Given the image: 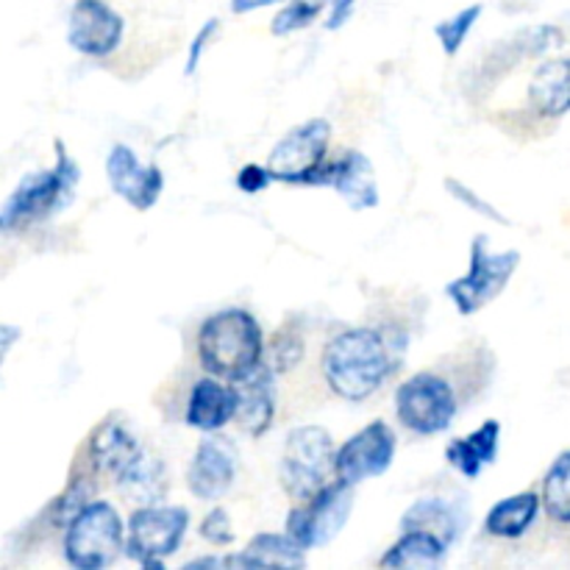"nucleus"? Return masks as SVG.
Returning a JSON list of instances; mask_svg holds the SVG:
<instances>
[{
    "label": "nucleus",
    "instance_id": "1",
    "mask_svg": "<svg viewBox=\"0 0 570 570\" xmlns=\"http://www.w3.org/2000/svg\"><path fill=\"white\" fill-rule=\"evenodd\" d=\"M499 360L484 340L460 345L426 371L406 376L395 387V417L412 438L445 434L462 415L493 387Z\"/></svg>",
    "mask_w": 570,
    "mask_h": 570
},
{
    "label": "nucleus",
    "instance_id": "2",
    "mask_svg": "<svg viewBox=\"0 0 570 570\" xmlns=\"http://www.w3.org/2000/svg\"><path fill=\"white\" fill-rule=\"evenodd\" d=\"M421 315L382 312L362 326L340 328L321 351V376L328 393L348 404H365L404 367L412 332Z\"/></svg>",
    "mask_w": 570,
    "mask_h": 570
},
{
    "label": "nucleus",
    "instance_id": "3",
    "mask_svg": "<svg viewBox=\"0 0 570 570\" xmlns=\"http://www.w3.org/2000/svg\"><path fill=\"white\" fill-rule=\"evenodd\" d=\"M267 340L256 315L245 306H226L204 317L195 337V356L204 373L226 382L248 376L265 362Z\"/></svg>",
    "mask_w": 570,
    "mask_h": 570
},
{
    "label": "nucleus",
    "instance_id": "4",
    "mask_svg": "<svg viewBox=\"0 0 570 570\" xmlns=\"http://www.w3.org/2000/svg\"><path fill=\"white\" fill-rule=\"evenodd\" d=\"M53 167L26 173L9 193L3 209H0V234L14 237V234L31 232L72 204L78 181H81L78 161L70 156L65 139L59 137L53 139Z\"/></svg>",
    "mask_w": 570,
    "mask_h": 570
},
{
    "label": "nucleus",
    "instance_id": "5",
    "mask_svg": "<svg viewBox=\"0 0 570 570\" xmlns=\"http://www.w3.org/2000/svg\"><path fill=\"white\" fill-rule=\"evenodd\" d=\"M128 521L111 501L95 499L61 532V557L76 570H104L126 557Z\"/></svg>",
    "mask_w": 570,
    "mask_h": 570
},
{
    "label": "nucleus",
    "instance_id": "6",
    "mask_svg": "<svg viewBox=\"0 0 570 570\" xmlns=\"http://www.w3.org/2000/svg\"><path fill=\"white\" fill-rule=\"evenodd\" d=\"M337 476V445L328 429L295 426L287 434L278 460V484L293 501H306L321 493Z\"/></svg>",
    "mask_w": 570,
    "mask_h": 570
},
{
    "label": "nucleus",
    "instance_id": "7",
    "mask_svg": "<svg viewBox=\"0 0 570 570\" xmlns=\"http://www.w3.org/2000/svg\"><path fill=\"white\" fill-rule=\"evenodd\" d=\"M566 42V33L562 28L551 26V22H540V26H527L521 31L510 33L501 42H495L476 65L471 67V72H465V98L482 104L501 81H504L510 72H515L523 61L529 59H543L554 48H562Z\"/></svg>",
    "mask_w": 570,
    "mask_h": 570
},
{
    "label": "nucleus",
    "instance_id": "8",
    "mask_svg": "<svg viewBox=\"0 0 570 570\" xmlns=\"http://www.w3.org/2000/svg\"><path fill=\"white\" fill-rule=\"evenodd\" d=\"M518 267H521V250L495 254L490 248L488 234H476L471 243V254H468V271L445 284V295L462 317H471L504 293Z\"/></svg>",
    "mask_w": 570,
    "mask_h": 570
},
{
    "label": "nucleus",
    "instance_id": "9",
    "mask_svg": "<svg viewBox=\"0 0 570 570\" xmlns=\"http://www.w3.org/2000/svg\"><path fill=\"white\" fill-rule=\"evenodd\" d=\"M189 523H193V515H189L187 507H134L131 515H128L126 557L145 570H165L167 560L184 546Z\"/></svg>",
    "mask_w": 570,
    "mask_h": 570
},
{
    "label": "nucleus",
    "instance_id": "10",
    "mask_svg": "<svg viewBox=\"0 0 570 570\" xmlns=\"http://www.w3.org/2000/svg\"><path fill=\"white\" fill-rule=\"evenodd\" d=\"M334 126L326 117H312L289 128L276 145L265 165L271 167L276 184L293 187H315V178L326 159L332 156Z\"/></svg>",
    "mask_w": 570,
    "mask_h": 570
},
{
    "label": "nucleus",
    "instance_id": "11",
    "mask_svg": "<svg viewBox=\"0 0 570 570\" xmlns=\"http://www.w3.org/2000/svg\"><path fill=\"white\" fill-rule=\"evenodd\" d=\"M356 484L345 479H334L328 488L306 501H295L293 510L284 518V532L293 534L306 551L323 549L332 543L354 512Z\"/></svg>",
    "mask_w": 570,
    "mask_h": 570
},
{
    "label": "nucleus",
    "instance_id": "12",
    "mask_svg": "<svg viewBox=\"0 0 570 570\" xmlns=\"http://www.w3.org/2000/svg\"><path fill=\"white\" fill-rule=\"evenodd\" d=\"M126 37V17L109 0H72L67 45L83 59H109Z\"/></svg>",
    "mask_w": 570,
    "mask_h": 570
},
{
    "label": "nucleus",
    "instance_id": "13",
    "mask_svg": "<svg viewBox=\"0 0 570 570\" xmlns=\"http://www.w3.org/2000/svg\"><path fill=\"white\" fill-rule=\"evenodd\" d=\"M399 434L387 421H371L337 445V476L360 488L367 479L384 476L393 468Z\"/></svg>",
    "mask_w": 570,
    "mask_h": 570
},
{
    "label": "nucleus",
    "instance_id": "14",
    "mask_svg": "<svg viewBox=\"0 0 570 570\" xmlns=\"http://www.w3.org/2000/svg\"><path fill=\"white\" fill-rule=\"evenodd\" d=\"M239 473V451L232 438L215 432L204 438L195 449L193 460H189L184 482L193 499L206 501V504H217L232 493L234 482Z\"/></svg>",
    "mask_w": 570,
    "mask_h": 570
},
{
    "label": "nucleus",
    "instance_id": "15",
    "mask_svg": "<svg viewBox=\"0 0 570 570\" xmlns=\"http://www.w3.org/2000/svg\"><path fill=\"white\" fill-rule=\"evenodd\" d=\"M142 440L134 434V429L122 421L120 415H106L92 432L83 438V443L78 445L76 454L98 473V479L115 488L120 482L122 473L128 471L134 460L142 454Z\"/></svg>",
    "mask_w": 570,
    "mask_h": 570
},
{
    "label": "nucleus",
    "instance_id": "16",
    "mask_svg": "<svg viewBox=\"0 0 570 570\" xmlns=\"http://www.w3.org/2000/svg\"><path fill=\"white\" fill-rule=\"evenodd\" d=\"M104 170L111 193L137 212L154 209L159 204L161 193H165V173H161V167L142 165L137 150L126 142L111 145L109 154H106Z\"/></svg>",
    "mask_w": 570,
    "mask_h": 570
},
{
    "label": "nucleus",
    "instance_id": "17",
    "mask_svg": "<svg viewBox=\"0 0 570 570\" xmlns=\"http://www.w3.org/2000/svg\"><path fill=\"white\" fill-rule=\"evenodd\" d=\"M570 115V56L540 59L527 83V98L512 115V122L529 117L532 122H557Z\"/></svg>",
    "mask_w": 570,
    "mask_h": 570
},
{
    "label": "nucleus",
    "instance_id": "18",
    "mask_svg": "<svg viewBox=\"0 0 570 570\" xmlns=\"http://www.w3.org/2000/svg\"><path fill=\"white\" fill-rule=\"evenodd\" d=\"M315 187L334 189L356 212H367L379 206V184L373 161L356 148L328 156L326 165L317 173Z\"/></svg>",
    "mask_w": 570,
    "mask_h": 570
},
{
    "label": "nucleus",
    "instance_id": "19",
    "mask_svg": "<svg viewBox=\"0 0 570 570\" xmlns=\"http://www.w3.org/2000/svg\"><path fill=\"white\" fill-rule=\"evenodd\" d=\"M237 417V390L234 382H226L212 373H200L187 390L181 421L189 429L204 434L223 432Z\"/></svg>",
    "mask_w": 570,
    "mask_h": 570
},
{
    "label": "nucleus",
    "instance_id": "20",
    "mask_svg": "<svg viewBox=\"0 0 570 570\" xmlns=\"http://www.w3.org/2000/svg\"><path fill=\"white\" fill-rule=\"evenodd\" d=\"M237 390V429L248 434L250 440L265 438L276 423V401H278V376L267 362H262L254 373L234 382Z\"/></svg>",
    "mask_w": 570,
    "mask_h": 570
},
{
    "label": "nucleus",
    "instance_id": "21",
    "mask_svg": "<svg viewBox=\"0 0 570 570\" xmlns=\"http://www.w3.org/2000/svg\"><path fill=\"white\" fill-rule=\"evenodd\" d=\"M468 523H471V510H468L465 501L434 493L412 501L404 515H401L399 529L401 532L404 529H426V532L438 534L454 549L456 540L465 534Z\"/></svg>",
    "mask_w": 570,
    "mask_h": 570
},
{
    "label": "nucleus",
    "instance_id": "22",
    "mask_svg": "<svg viewBox=\"0 0 570 570\" xmlns=\"http://www.w3.org/2000/svg\"><path fill=\"white\" fill-rule=\"evenodd\" d=\"M501 451V421L488 417L484 423H479L471 434L465 438H454L445 445V462L460 473L462 479L473 482V479L482 476V471L488 465H493L499 460Z\"/></svg>",
    "mask_w": 570,
    "mask_h": 570
},
{
    "label": "nucleus",
    "instance_id": "23",
    "mask_svg": "<svg viewBox=\"0 0 570 570\" xmlns=\"http://www.w3.org/2000/svg\"><path fill=\"white\" fill-rule=\"evenodd\" d=\"M543 512V495L540 490H523V493L507 495L495 501L484 515V532L495 540H521L532 532Z\"/></svg>",
    "mask_w": 570,
    "mask_h": 570
},
{
    "label": "nucleus",
    "instance_id": "24",
    "mask_svg": "<svg viewBox=\"0 0 570 570\" xmlns=\"http://www.w3.org/2000/svg\"><path fill=\"white\" fill-rule=\"evenodd\" d=\"M451 546L426 529H404L382 554L379 566L387 570H438L449 560Z\"/></svg>",
    "mask_w": 570,
    "mask_h": 570
},
{
    "label": "nucleus",
    "instance_id": "25",
    "mask_svg": "<svg viewBox=\"0 0 570 570\" xmlns=\"http://www.w3.org/2000/svg\"><path fill=\"white\" fill-rule=\"evenodd\" d=\"M115 488L134 507L161 504L167 490H170V476H167L165 460L159 454H154L150 449H142V454L128 465V471L122 473Z\"/></svg>",
    "mask_w": 570,
    "mask_h": 570
},
{
    "label": "nucleus",
    "instance_id": "26",
    "mask_svg": "<svg viewBox=\"0 0 570 570\" xmlns=\"http://www.w3.org/2000/svg\"><path fill=\"white\" fill-rule=\"evenodd\" d=\"M239 560H243V570H293L306 566V549L289 532H259L239 551Z\"/></svg>",
    "mask_w": 570,
    "mask_h": 570
},
{
    "label": "nucleus",
    "instance_id": "27",
    "mask_svg": "<svg viewBox=\"0 0 570 570\" xmlns=\"http://www.w3.org/2000/svg\"><path fill=\"white\" fill-rule=\"evenodd\" d=\"M540 495H543V512L554 527L570 529V449L560 451L551 460L549 471L540 482Z\"/></svg>",
    "mask_w": 570,
    "mask_h": 570
},
{
    "label": "nucleus",
    "instance_id": "28",
    "mask_svg": "<svg viewBox=\"0 0 570 570\" xmlns=\"http://www.w3.org/2000/svg\"><path fill=\"white\" fill-rule=\"evenodd\" d=\"M306 354V334L304 326L298 321H287L276 328V332L267 337V351H265V362L273 367L276 376H287L293 373L295 367L304 362Z\"/></svg>",
    "mask_w": 570,
    "mask_h": 570
},
{
    "label": "nucleus",
    "instance_id": "29",
    "mask_svg": "<svg viewBox=\"0 0 570 570\" xmlns=\"http://www.w3.org/2000/svg\"><path fill=\"white\" fill-rule=\"evenodd\" d=\"M323 11H328V0H287L273 14L271 33L273 37H289L295 31H304L321 20Z\"/></svg>",
    "mask_w": 570,
    "mask_h": 570
},
{
    "label": "nucleus",
    "instance_id": "30",
    "mask_svg": "<svg viewBox=\"0 0 570 570\" xmlns=\"http://www.w3.org/2000/svg\"><path fill=\"white\" fill-rule=\"evenodd\" d=\"M482 14H484V6L473 3V6H465V9H460L456 14L445 17V20H440L438 26H434V37H438L440 48H443L445 56L460 53L462 45H465V39L471 37L473 26H476Z\"/></svg>",
    "mask_w": 570,
    "mask_h": 570
},
{
    "label": "nucleus",
    "instance_id": "31",
    "mask_svg": "<svg viewBox=\"0 0 570 570\" xmlns=\"http://www.w3.org/2000/svg\"><path fill=\"white\" fill-rule=\"evenodd\" d=\"M445 193H449L454 200H460L462 206H468L473 215L484 217V220L499 223V226H510V217H507L504 212L495 209V206L490 204L482 193H476L473 187H468V184L460 181V178H454V176L445 178Z\"/></svg>",
    "mask_w": 570,
    "mask_h": 570
},
{
    "label": "nucleus",
    "instance_id": "32",
    "mask_svg": "<svg viewBox=\"0 0 570 570\" xmlns=\"http://www.w3.org/2000/svg\"><path fill=\"white\" fill-rule=\"evenodd\" d=\"M198 534L206 546H212V549H228V546H234V540H237L232 527V515H228L226 507L220 504H215L204 518H200Z\"/></svg>",
    "mask_w": 570,
    "mask_h": 570
},
{
    "label": "nucleus",
    "instance_id": "33",
    "mask_svg": "<svg viewBox=\"0 0 570 570\" xmlns=\"http://www.w3.org/2000/svg\"><path fill=\"white\" fill-rule=\"evenodd\" d=\"M217 33H220V17H209V20L198 28V33H195L193 42H189L187 48V61H184V72H187V76H195V72H198L200 61H204L206 56V48L215 42Z\"/></svg>",
    "mask_w": 570,
    "mask_h": 570
},
{
    "label": "nucleus",
    "instance_id": "34",
    "mask_svg": "<svg viewBox=\"0 0 570 570\" xmlns=\"http://www.w3.org/2000/svg\"><path fill=\"white\" fill-rule=\"evenodd\" d=\"M271 184H276V178H273L271 167L267 165H256V161H248V165H243L237 170V176H234V187L239 189V193L245 195H259L265 193Z\"/></svg>",
    "mask_w": 570,
    "mask_h": 570
},
{
    "label": "nucleus",
    "instance_id": "35",
    "mask_svg": "<svg viewBox=\"0 0 570 570\" xmlns=\"http://www.w3.org/2000/svg\"><path fill=\"white\" fill-rule=\"evenodd\" d=\"M356 3H360V0H328L326 20H323L326 31H340V28H343L345 22L351 20V14H354Z\"/></svg>",
    "mask_w": 570,
    "mask_h": 570
},
{
    "label": "nucleus",
    "instance_id": "36",
    "mask_svg": "<svg viewBox=\"0 0 570 570\" xmlns=\"http://www.w3.org/2000/svg\"><path fill=\"white\" fill-rule=\"evenodd\" d=\"M287 0H228L234 14H250V11L271 9V6H284Z\"/></svg>",
    "mask_w": 570,
    "mask_h": 570
},
{
    "label": "nucleus",
    "instance_id": "37",
    "mask_svg": "<svg viewBox=\"0 0 570 570\" xmlns=\"http://www.w3.org/2000/svg\"><path fill=\"white\" fill-rule=\"evenodd\" d=\"M22 337V332L17 326H11V323H3V326H0V356H9V351H11V345H14V340H20Z\"/></svg>",
    "mask_w": 570,
    "mask_h": 570
}]
</instances>
